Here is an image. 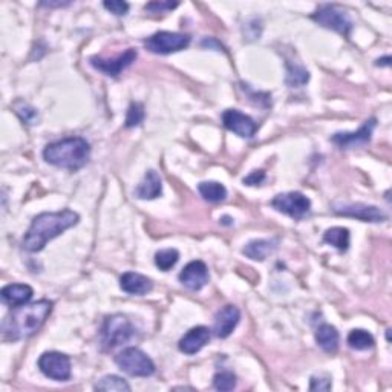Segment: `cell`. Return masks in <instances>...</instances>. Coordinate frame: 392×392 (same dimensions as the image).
I'll return each mask as SVG.
<instances>
[{
  "label": "cell",
  "mask_w": 392,
  "mask_h": 392,
  "mask_svg": "<svg viewBox=\"0 0 392 392\" xmlns=\"http://www.w3.org/2000/svg\"><path fill=\"white\" fill-rule=\"evenodd\" d=\"M54 302L48 299H42L39 302L25 304L13 308V311L6 316L2 323V333L5 341L17 342L34 336L43 323L47 322L48 316L52 311Z\"/></svg>",
  "instance_id": "obj_1"
},
{
  "label": "cell",
  "mask_w": 392,
  "mask_h": 392,
  "mask_svg": "<svg viewBox=\"0 0 392 392\" xmlns=\"http://www.w3.org/2000/svg\"><path fill=\"white\" fill-rule=\"evenodd\" d=\"M79 221V213L67 209L62 210V212H44L37 215L31 222V227L26 231L24 240H22V245L29 253L42 252L49 240L60 236L63 231L74 227V225H77Z\"/></svg>",
  "instance_id": "obj_2"
},
{
  "label": "cell",
  "mask_w": 392,
  "mask_h": 392,
  "mask_svg": "<svg viewBox=\"0 0 392 392\" xmlns=\"http://www.w3.org/2000/svg\"><path fill=\"white\" fill-rule=\"evenodd\" d=\"M43 158L51 165L75 172L89 163L90 145L81 137L49 142L43 150Z\"/></svg>",
  "instance_id": "obj_3"
},
{
  "label": "cell",
  "mask_w": 392,
  "mask_h": 392,
  "mask_svg": "<svg viewBox=\"0 0 392 392\" xmlns=\"http://www.w3.org/2000/svg\"><path fill=\"white\" fill-rule=\"evenodd\" d=\"M100 337L104 348L114 350L132 341L135 337V328L126 316L112 314L104 319Z\"/></svg>",
  "instance_id": "obj_4"
},
{
  "label": "cell",
  "mask_w": 392,
  "mask_h": 392,
  "mask_svg": "<svg viewBox=\"0 0 392 392\" xmlns=\"http://www.w3.org/2000/svg\"><path fill=\"white\" fill-rule=\"evenodd\" d=\"M115 364L123 373L132 377H150L155 374L154 360L135 346L124 348L122 352L117 354Z\"/></svg>",
  "instance_id": "obj_5"
},
{
  "label": "cell",
  "mask_w": 392,
  "mask_h": 392,
  "mask_svg": "<svg viewBox=\"0 0 392 392\" xmlns=\"http://www.w3.org/2000/svg\"><path fill=\"white\" fill-rule=\"evenodd\" d=\"M311 19L320 26L331 29V31L350 37L352 31V20L350 14L337 5H322L316 11Z\"/></svg>",
  "instance_id": "obj_6"
},
{
  "label": "cell",
  "mask_w": 392,
  "mask_h": 392,
  "mask_svg": "<svg viewBox=\"0 0 392 392\" xmlns=\"http://www.w3.org/2000/svg\"><path fill=\"white\" fill-rule=\"evenodd\" d=\"M271 207L279 213L293 218L294 221H302L310 213L311 201L300 192H288L275 196V199L271 201Z\"/></svg>",
  "instance_id": "obj_7"
},
{
  "label": "cell",
  "mask_w": 392,
  "mask_h": 392,
  "mask_svg": "<svg viewBox=\"0 0 392 392\" xmlns=\"http://www.w3.org/2000/svg\"><path fill=\"white\" fill-rule=\"evenodd\" d=\"M190 35L179 34V33H170V31H160L154 35L147 37L145 40V47L147 51L154 52V54H172V52H178L186 49L190 44Z\"/></svg>",
  "instance_id": "obj_8"
},
{
  "label": "cell",
  "mask_w": 392,
  "mask_h": 392,
  "mask_svg": "<svg viewBox=\"0 0 392 392\" xmlns=\"http://www.w3.org/2000/svg\"><path fill=\"white\" fill-rule=\"evenodd\" d=\"M39 369L49 379L57 382H67L72 374L71 359L58 351L43 352L39 359Z\"/></svg>",
  "instance_id": "obj_9"
},
{
  "label": "cell",
  "mask_w": 392,
  "mask_h": 392,
  "mask_svg": "<svg viewBox=\"0 0 392 392\" xmlns=\"http://www.w3.org/2000/svg\"><path fill=\"white\" fill-rule=\"evenodd\" d=\"M375 126H377V120L369 118V120H366L364 124L360 126L359 131L334 133L333 137H331V141H333L338 149H343V150L365 147L366 145L371 142Z\"/></svg>",
  "instance_id": "obj_10"
},
{
  "label": "cell",
  "mask_w": 392,
  "mask_h": 392,
  "mask_svg": "<svg viewBox=\"0 0 392 392\" xmlns=\"http://www.w3.org/2000/svg\"><path fill=\"white\" fill-rule=\"evenodd\" d=\"M138 54L137 51L129 48L123 54H120L115 58H101V57H90L89 63L92 67H95L97 71L103 72L104 75H109V77H118L126 67H129L135 60H137Z\"/></svg>",
  "instance_id": "obj_11"
},
{
  "label": "cell",
  "mask_w": 392,
  "mask_h": 392,
  "mask_svg": "<svg viewBox=\"0 0 392 392\" xmlns=\"http://www.w3.org/2000/svg\"><path fill=\"white\" fill-rule=\"evenodd\" d=\"M334 213L338 216L346 218H356L364 222H384L388 220L386 213L375 206H366V204H336Z\"/></svg>",
  "instance_id": "obj_12"
},
{
  "label": "cell",
  "mask_w": 392,
  "mask_h": 392,
  "mask_svg": "<svg viewBox=\"0 0 392 392\" xmlns=\"http://www.w3.org/2000/svg\"><path fill=\"white\" fill-rule=\"evenodd\" d=\"M222 124L225 126V129L235 132L243 138H253L256 131H258V124L254 123V120L238 109L225 111L222 114Z\"/></svg>",
  "instance_id": "obj_13"
},
{
  "label": "cell",
  "mask_w": 392,
  "mask_h": 392,
  "mask_svg": "<svg viewBox=\"0 0 392 392\" xmlns=\"http://www.w3.org/2000/svg\"><path fill=\"white\" fill-rule=\"evenodd\" d=\"M209 268L202 261H192L179 273V281L188 290L199 291L209 284Z\"/></svg>",
  "instance_id": "obj_14"
},
{
  "label": "cell",
  "mask_w": 392,
  "mask_h": 392,
  "mask_svg": "<svg viewBox=\"0 0 392 392\" xmlns=\"http://www.w3.org/2000/svg\"><path fill=\"white\" fill-rule=\"evenodd\" d=\"M240 320V311L235 305H225L215 316L213 334L220 338H227Z\"/></svg>",
  "instance_id": "obj_15"
},
{
  "label": "cell",
  "mask_w": 392,
  "mask_h": 392,
  "mask_svg": "<svg viewBox=\"0 0 392 392\" xmlns=\"http://www.w3.org/2000/svg\"><path fill=\"white\" fill-rule=\"evenodd\" d=\"M210 329L207 327H195L188 329L187 333L181 338L178 343V348L181 352L187 354V356H193V354L199 352L210 341Z\"/></svg>",
  "instance_id": "obj_16"
},
{
  "label": "cell",
  "mask_w": 392,
  "mask_h": 392,
  "mask_svg": "<svg viewBox=\"0 0 392 392\" xmlns=\"http://www.w3.org/2000/svg\"><path fill=\"white\" fill-rule=\"evenodd\" d=\"M120 288L127 294H133V296H145L154 290V282L147 276L127 271L120 277Z\"/></svg>",
  "instance_id": "obj_17"
},
{
  "label": "cell",
  "mask_w": 392,
  "mask_h": 392,
  "mask_svg": "<svg viewBox=\"0 0 392 392\" xmlns=\"http://www.w3.org/2000/svg\"><path fill=\"white\" fill-rule=\"evenodd\" d=\"M33 294L34 290L26 284H11L3 286L0 291V297H2L3 304L16 308L28 304L33 299Z\"/></svg>",
  "instance_id": "obj_18"
},
{
  "label": "cell",
  "mask_w": 392,
  "mask_h": 392,
  "mask_svg": "<svg viewBox=\"0 0 392 392\" xmlns=\"http://www.w3.org/2000/svg\"><path fill=\"white\" fill-rule=\"evenodd\" d=\"M163 193V183L155 170H147L138 187L135 188V196L140 199H155Z\"/></svg>",
  "instance_id": "obj_19"
},
{
  "label": "cell",
  "mask_w": 392,
  "mask_h": 392,
  "mask_svg": "<svg viewBox=\"0 0 392 392\" xmlns=\"http://www.w3.org/2000/svg\"><path fill=\"white\" fill-rule=\"evenodd\" d=\"M276 248L277 239H254L243 248V253L253 261H266Z\"/></svg>",
  "instance_id": "obj_20"
},
{
  "label": "cell",
  "mask_w": 392,
  "mask_h": 392,
  "mask_svg": "<svg viewBox=\"0 0 392 392\" xmlns=\"http://www.w3.org/2000/svg\"><path fill=\"white\" fill-rule=\"evenodd\" d=\"M314 337L316 342H318V345L323 351L328 354L337 352L341 336H338V331L333 325H329V323H322V325L316 329Z\"/></svg>",
  "instance_id": "obj_21"
},
{
  "label": "cell",
  "mask_w": 392,
  "mask_h": 392,
  "mask_svg": "<svg viewBox=\"0 0 392 392\" xmlns=\"http://www.w3.org/2000/svg\"><path fill=\"white\" fill-rule=\"evenodd\" d=\"M323 240H325L327 244L337 248V250L346 252L350 248V240H351L350 230L345 227L328 229L325 233H323Z\"/></svg>",
  "instance_id": "obj_22"
},
{
  "label": "cell",
  "mask_w": 392,
  "mask_h": 392,
  "mask_svg": "<svg viewBox=\"0 0 392 392\" xmlns=\"http://www.w3.org/2000/svg\"><path fill=\"white\" fill-rule=\"evenodd\" d=\"M198 192L209 202H221L227 198V188L216 181H202L198 186Z\"/></svg>",
  "instance_id": "obj_23"
},
{
  "label": "cell",
  "mask_w": 392,
  "mask_h": 392,
  "mask_svg": "<svg viewBox=\"0 0 392 392\" xmlns=\"http://www.w3.org/2000/svg\"><path fill=\"white\" fill-rule=\"evenodd\" d=\"M308 80H310V72L302 65L286 63V85L290 88H302Z\"/></svg>",
  "instance_id": "obj_24"
},
{
  "label": "cell",
  "mask_w": 392,
  "mask_h": 392,
  "mask_svg": "<svg viewBox=\"0 0 392 392\" xmlns=\"http://www.w3.org/2000/svg\"><path fill=\"white\" fill-rule=\"evenodd\" d=\"M346 341H348V345L352 350L357 351H366L374 346L373 334H369L365 329H352Z\"/></svg>",
  "instance_id": "obj_25"
},
{
  "label": "cell",
  "mask_w": 392,
  "mask_h": 392,
  "mask_svg": "<svg viewBox=\"0 0 392 392\" xmlns=\"http://www.w3.org/2000/svg\"><path fill=\"white\" fill-rule=\"evenodd\" d=\"M13 109L16 112V115L28 126H33L39 122V112L34 109L31 104H28L22 100L13 103Z\"/></svg>",
  "instance_id": "obj_26"
},
{
  "label": "cell",
  "mask_w": 392,
  "mask_h": 392,
  "mask_svg": "<svg viewBox=\"0 0 392 392\" xmlns=\"http://www.w3.org/2000/svg\"><path fill=\"white\" fill-rule=\"evenodd\" d=\"M179 261V252L175 248H164V250L156 252L155 254V263L161 271H169L177 266Z\"/></svg>",
  "instance_id": "obj_27"
},
{
  "label": "cell",
  "mask_w": 392,
  "mask_h": 392,
  "mask_svg": "<svg viewBox=\"0 0 392 392\" xmlns=\"http://www.w3.org/2000/svg\"><path fill=\"white\" fill-rule=\"evenodd\" d=\"M95 391H126L129 392L131 386L129 383L123 380L122 377L117 375H106L101 380H98L95 384Z\"/></svg>",
  "instance_id": "obj_28"
},
{
  "label": "cell",
  "mask_w": 392,
  "mask_h": 392,
  "mask_svg": "<svg viewBox=\"0 0 392 392\" xmlns=\"http://www.w3.org/2000/svg\"><path fill=\"white\" fill-rule=\"evenodd\" d=\"M145 117H146L145 106H142L141 103H131V106L129 109H127V114H126L124 126L127 127V129H131V127H137L145 122Z\"/></svg>",
  "instance_id": "obj_29"
},
{
  "label": "cell",
  "mask_w": 392,
  "mask_h": 392,
  "mask_svg": "<svg viewBox=\"0 0 392 392\" xmlns=\"http://www.w3.org/2000/svg\"><path fill=\"white\" fill-rule=\"evenodd\" d=\"M213 388L216 391H233L236 388V375L231 371H221L216 373L213 377Z\"/></svg>",
  "instance_id": "obj_30"
},
{
  "label": "cell",
  "mask_w": 392,
  "mask_h": 392,
  "mask_svg": "<svg viewBox=\"0 0 392 392\" xmlns=\"http://www.w3.org/2000/svg\"><path fill=\"white\" fill-rule=\"evenodd\" d=\"M333 388V382L328 374L313 375L310 380V391H329Z\"/></svg>",
  "instance_id": "obj_31"
},
{
  "label": "cell",
  "mask_w": 392,
  "mask_h": 392,
  "mask_svg": "<svg viewBox=\"0 0 392 392\" xmlns=\"http://www.w3.org/2000/svg\"><path fill=\"white\" fill-rule=\"evenodd\" d=\"M103 6L115 16H126L129 11V3L123 0H111V2L108 0V2H103Z\"/></svg>",
  "instance_id": "obj_32"
},
{
  "label": "cell",
  "mask_w": 392,
  "mask_h": 392,
  "mask_svg": "<svg viewBox=\"0 0 392 392\" xmlns=\"http://www.w3.org/2000/svg\"><path fill=\"white\" fill-rule=\"evenodd\" d=\"M179 3L178 2H150L145 6V10L152 13V14H158V13H168L175 10Z\"/></svg>",
  "instance_id": "obj_33"
},
{
  "label": "cell",
  "mask_w": 392,
  "mask_h": 392,
  "mask_svg": "<svg viewBox=\"0 0 392 392\" xmlns=\"http://www.w3.org/2000/svg\"><path fill=\"white\" fill-rule=\"evenodd\" d=\"M266 181V172L263 170H254L250 175L244 178V184L247 186H259Z\"/></svg>",
  "instance_id": "obj_34"
},
{
  "label": "cell",
  "mask_w": 392,
  "mask_h": 392,
  "mask_svg": "<svg viewBox=\"0 0 392 392\" xmlns=\"http://www.w3.org/2000/svg\"><path fill=\"white\" fill-rule=\"evenodd\" d=\"M67 5H71L70 2H56V3H52V2H42L40 6H49V8H52V6H67Z\"/></svg>",
  "instance_id": "obj_35"
},
{
  "label": "cell",
  "mask_w": 392,
  "mask_h": 392,
  "mask_svg": "<svg viewBox=\"0 0 392 392\" xmlns=\"http://www.w3.org/2000/svg\"><path fill=\"white\" fill-rule=\"evenodd\" d=\"M389 62H391V57H384V58H379V60H377L375 65H377V66H389V65H391Z\"/></svg>",
  "instance_id": "obj_36"
}]
</instances>
